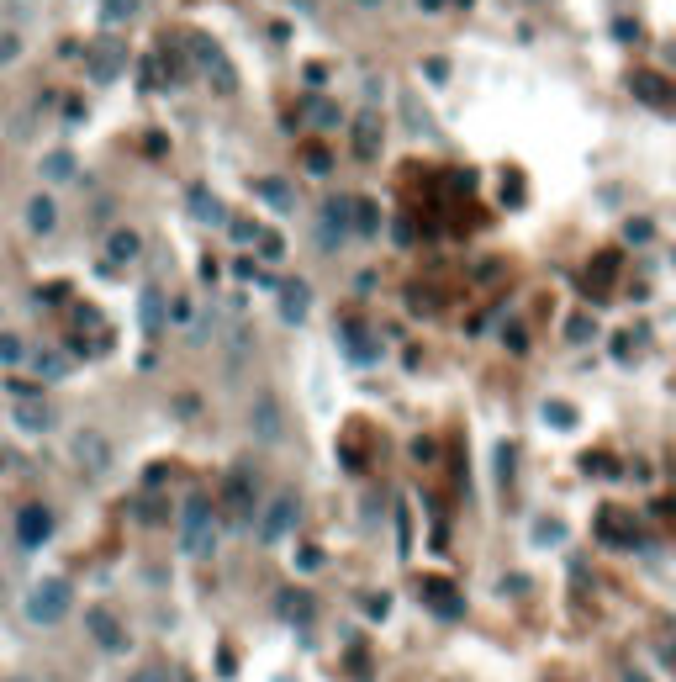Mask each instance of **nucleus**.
I'll list each match as a JSON object with an SVG mask.
<instances>
[{
	"mask_svg": "<svg viewBox=\"0 0 676 682\" xmlns=\"http://www.w3.org/2000/svg\"><path fill=\"white\" fill-rule=\"evenodd\" d=\"M217 524H222V513L212 508V497H206V492H185V503H180V550H185V556H191V561H212Z\"/></svg>",
	"mask_w": 676,
	"mask_h": 682,
	"instance_id": "1",
	"label": "nucleus"
},
{
	"mask_svg": "<svg viewBox=\"0 0 676 682\" xmlns=\"http://www.w3.org/2000/svg\"><path fill=\"white\" fill-rule=\"evenodd\" d=\"M69 603H74V587H69L64 577H37V582L27 587V598H22V614L48 630V624H59V619L69 614Z\"/></svg>",
	"mask_w": 676,
	"mask_h": 682,
	"instance_id": "2",
	"label": "nucleus"
},
{
	"mask_svg": "<svg viewBox=\"0 0 676 682\" xmlns=\"http://www.w3.org/2000/svg\"><path fill=\"white\" fill-rule=\"evenodd\" d=\"M217 513H222V524H228V529H254V524H259V487H254L249 471H233V476H228Z\"/></svg>",
	"mask_w": 676,
	"mask_h": 682,
	"instance_id": "3",
	"label": "nucleus"
},
{
	"mask_svg": "<svg viewBox=\"0 0 676 682\" xmlns=\"http://www.w3.org/2000/svg\"><path fill=\"white\" fill-rule=\"evenodd\" d=\"M296 519H302V503H296V492H275L265 508H259V524H254V534H259V545H280L286 534L296 529Z\"/></svg>",
	"mask_w": 676,
	"mask_h": 682,
	"instance_id": "4",
	"label": "nucleus"
},
{
	"mask_svg": "<svg viewBox=\"0 0 676 682\" xmlns=\"http://www.w3.org/2000/svg\"><path fill=\"white\" fill-rule=\"evenodd\" d=\"M191 53H196V64H201V75L206 80H212L217 90H222V96H233V90H238V75H233V64H228V53H222L212 38H201V32H196V38H191Z\"/></svg>",
	"mask_w": 676,
	"mask_h": 682,
	"instance_id": "5",
	"label": "nucleus"
},
{
	"mask_svg": "<svg viewBox=\"0 0 676 682\" xmlns=\"http://www.w3.org/2000/svg\"><path fill=\"white\" fill-rule=\"evenodd\" d=\"M69 455H74V466H80L85 476H106L111 471V445H106L101 429H80L69 439Z\"/></svg>",
	"mask_w": 676,
	"mask_h": 682,
	"instance_id": "6",
	"label": "nucleus"
},
{
	"mask_svg": "<svg viewBox=\"0 0 676 682\" xmlns=\"http://www.w3.org/2000/svg\"><path fill=\"white\" fill-rule=\"evenodd\" d=\"M85 630H90V640H96L101 651H111V656L133 651V635H127V624L111 614V608H90V614H85Z\"/></svg>",
	"mask_w": 676,
	"mask_h": 682,
	"instance_id": "7",
	"label": "nucleus"
},
{
	"mask_svg": "<svg viewBox=\"0 0 676 682\" xmlns=\"http://www.w3.org/2000/svg\"><path fill=\"white\" fill-rule=\"evenodd\" d=\"M53 423H59V413L48 408L43 397H22V402H11V429L16 434H53Z\"/></svg>",
	"mask_w": 676,
	"mask_h": 682,
	"instance_id": "8",
	"label": "nucleus"
},
{
	"mask_svg": "<svg viewBox=\"0 0 676 682\" xmlns=\"http://www.w3.org/2000/svg\"><path fill=\"white\" fill-rule=\"evenodd\" d=\"M249 429L259 434V445H280V439H286V418H280L275 392H259V397H254V408H249Z\"/></svg>",
	"mask_w": 676,
	"mask_h": 682,
	"instance_id": "9",
	"label": "nucleus"
},
{
	"mask_svg": "<svg viewBox=\"0 0 676 682\" xmlns=\"http://www.w3.org/2000/svg\"><path fill=\"white\" fill-rule=\"evenodd\" d=\"M16 540H22L27 550L48 545V540H53V508H43V503H27L22 513H16Z\"/></svg>",
	"mask_w": 676,
	"mask_h": 682,
	"instance_id": "10",
	"label": "nucleus"
},
{
	"mask_svg": "<svg viewBox=\"0 0 676 682\" xmlns=\"http://www.w3.org/2000/svg\"><path fill=\"white\" fill-rule=\"evenodd\" d=\"M185 212H191L201 228H228V223H233L228 207H222V196H212L206 186H191V191H185Z\"/></svg>",
	"mask_w": 676,
	"mask_h": 682,
	"instance_id": "11",
	"label": "nucleus"
},
{
	"mask_svg": "<svg viewBox=\"0 0 676 682\" xmlns=\"http://www.w3.org/2000/svg\"><path fill=\"white\" fill-rule=\"evenodd\" d=\"M338 339L349 344V360H354V365H370L375 355H381V339H375L365 323H354V318H344V323H338Z\"/></svg>",
	"mask_w": 676,
	"mask_h": 682,
	"instance_id": "12",
	"label": "nucleus"
},
{
	"mask_svg": "<svg viewBox=\"0 0 676 682\" xmlns=\"http://www.w3.org/2000/svg\"><path fill=\"white\" fill-rule=\"evenodd\" d=\"M122 64H127V53H122V43H96L90 48V80H101V85H111L122 75Z\"/></svg>",
	"mask_w": 676,
	"mask_h": 682,
	"instance_id": "13",
	"label": "nucleus"
},
{
	"mask_svg": "<svg viewBox=\"0 0 676 682\" xmlns=\"http://www.w3.org/2000/svg\"><path fill=\"white\" fill-rule=\"evenodd\" d=\"M53 228H59V201H53V196H32L27 201V233L32 238H48Z\"/></svg>",
	"mask_w": 676,
	"mask_h": 682,
	"instance_id": "14",
	"label": "nucleus"
},
{
	"mask_svg": "<svg viewBox=\"0 0 676 682\" xmlns=\"http://www.w3.org/2000/svg\"><path fill=\"white\" fill-rule=\"evenodd\" d=\"M307 312H312V286L307 281H286V286H280V318L302 323Z\"/></svg>",
	"mask_w": 676,
	"mask_h": 682,
	"instance_id": "15",
	"label": "nucleus"
},
{
	"mask_svg": "<svg viewBox=\"0 0 676 682\" xmlns=\"http://www.w3.org/2000/svg\"><path fill=\"white\" fill-rule=\"evenodd\" d=\"M143 254V238L133 228H117V233H106V265H133Z\"/></svg>",
	"mask_w": 676,
	"mask_h": 682,
	"instance_id": "16",
	"label": "nucleus"
},
{
	"mask_svg": "<svg viewBox=\"0 0 676 682\" xmlns=\"http://www.w3.org/2000/svg\"><path fill=\"white\" fill-rule=\"evenodd\" d=\"M254 196L265 201V207H275V212H296V191L286 186V180H275V175L254 180Z\"/></svg>",
	"mask_w": 676,
	"mask_h": 682,
	"instance_id": "17",
	"label": "nucleus"
},
{
	"mask_svg": "<svg viewBox=\"0 0 676 682\" xmlns=\"http://www.w3.org/2000/svg\"><path fill=\"white\" fill-rule=\"evenodd\" d=\"M354 154L360 159L381 154V122H375V112H360V122H354Z\"/></svg>",
	"mask_w": 676,
	"mask_h": 682,
	"instance_id": "18",
	"label": "nucleus"
},
{
	"mask_svg": "<svg viewBox=\"0 0 676 682\" xmlns=\"http://www.w3.org/2000/svg\"><path fill=\"white\" fill-rule=\"evenodd\" d=\"M634 96H645L650 106H671V101H676V90H671L661 75H650V69H640V75H634Z\"/></svg>",
	"mask_w": 676,
	"mask_h": 682,
	"instance_id": "19",
	"label": "nucleus"
},
{
	"mask_svg": "<svg viewBox=\"0 0 676 682\" xmlns=\"http://www.w3.org/2000/svg\"><path fill=\"white\" fill-rule=\"evenodd\" d=\"M381 233V207L370 196H354V238H375Z\"/></svg>",
	"mask_w": 676,
	"mask_h": 682,
	"instance_id": "20",
	"label": "nucleus"
},
{
	"mask_svg": "<svg viewBox=\"0 0 676 682\" xmlns=\"http://www.w3.org/2000/svg\"><path fill=\"white\" fill-rule=\"evenodd\" d=\"M138 318H143L148 334H159V328H164L169 312H164V291H159V286H148V291H143V312H138Z\"/></svg>",
	"mask_w": 676,
	"mask_h": 682,
	"instance_id": "21",
	"label": "nucleus"
},
{
	"mask_svg": "<svg viewBox=\"0 0 676 682\" xmlns=\"http://www.w3.org/2000/svg\"><path fill=\"white\" fill-rule=\"evenodd\" d=\"M143 11V0H101V22L106 27H127Z\"/></svg>",
	"mask_w": 676,
	"mask_h": 682,
	"instance_id": "22",
	"label": "nucleus"
},
{
	"mask_svg": "<svg viewBox=\"0 0 676 682\" xmlns=\"http://www.w3.org/2000/svg\"><path fill=\"white\" fill-rule=\"evenodd\" d=\"M418 587H423V598H434L439 614H455V603H460V598H455V587H449L444 577H423Z\"/></svg>",
	"mask_w": 676,
	"mask_h": 682,
	"instance_id": "23",
	"label": "nucleus"
},
{
	"mask_svg": "<svg viewBox=\"0 0 676 682\" xmlns=\"http://www.w3.org/2000/svg\"><path fill=\"white\" fill-rule=\"evenodd\" d=\"M74 175H80V164H74V154H48L43 159V180H74Z\"/></svg>",
	"mask_w": 676,
	"mask_h": 682,
	"instance_id": "24",
	"label": "nucleus"
},
{
	"mask_svg": "<svg viewBox=\"0 0 676 682\" xmlns=\"http://www.w3.org/2000/svg\"><path fill=\"white\" fill-rule=\"evenodd\" d=\"M22 360H32V349L16 334H0V365H22Z\"/></svg>",
	"mask_w": 676,
	"mask_h": 682,
	"instance_id": "25",
	"label": "nucleus"
},
{
	"mask_svg": "<svg viewBox=\"0 0 676 682\" xmlns=\"http://www.w3.org/2000/svg\"><path fill=\"white\" fill-rule=\"evenodd\" d=\"M307 117H312L317 127H338V106L323 101V96H312V101H307Z\"/></svg>",
	"mask_w": 676,
	"mask_h": 682,
	"instance_id": "26",
	"label": "nucleus"
},
{
	"mask_svg": "<svg viewBox=\"0 0 676 682\" xmlns=\"http://www.w3.org/2000/svg\"><path fill=\"white\" fill-rule=\"evenodd\" d=\"M32 365L37 376H64V355H53V349H32Z\"/></svg>",
	"mask_w": 676,
	"mask_h": 682,
	"instance_id": "27",
	"label": "nucleus"
},
{
	"mask_svg": "<svg viewBox=\"0 0 676 682\" xmlns=\"http://www.w3.org/2000/svg\"><path fill=\"white\" fill-rule=\"evenodd\" d=\"M228 233L238 238V244H259V233H265V228H259V223H249V217H233V223H228Z\"/></svg>",
	"mask_w": 676,
	"mask_h": 682,
	"instance_id": "28",
	"label": "nucleus"
},
{
	"mask_svg": "<svg viewBox=\"0 0 676 682\" xmlns=\"http://www.w3.org/2000/svg\"><path fill=\"white\" fill-rule=\"evenodd\" d=\"M296 566H302V571H323V550H317V545H302V550H296Z\"/></svg>",
	"mask_w": 676,
	"mask_h": 682,
	"instance_id": "29",
	"label": "nucleus"
},
{
	"mask_svg": "<svg viewBox=\"0 0 676 682\" xmlns=\"http://www.w3.org/2000/svg\"><path fill=\"white\" fill-rule=\"evenodd\" d=\"M544 418H550V423H560V429H566V423H576V413L566 408V402H544Z\"/></svg>",
	"mask_w": 676,
	"mask_h": 682,
	"instance_id": "30",
	"label": "nucleus"
},
{
	"mask_svg": "<svg viewBox=\"0 0 676 682\" xmlns=\"http://www.w3.org/2000/svg\"><path fill=\"white\" fill-rule=\"evenodd\" d=\"M6 392H11V402H22V397H43V386L37 381H11Z\"/></svg>",
	"mask_w": 676,
	"mask_h": 682,
	"instance_id": "31",
	"label": "nucleus"
},
{
	"mask_svg": "<svg viewBox=\"0 0 676 682\" xmlns=\"http://www.w3.org/2000/svg\"><path fill=\"white\" fill-rule=\"evenodd\" d=\"M169 318H175V323H191V318H196V302H191V297H175V307H169Z\"/></svg>",
	"mask_w": 676,
	"mask_h": 682,
	"instance_id": "32",
	"label": "nucleus"
},
{
	"mask_svg": "<svg viewBox=\"0 0 676 682\" xmlns=\"http://www.w3.org/2000/svg\"><path fill=\"white\" fill-rule=\"evenodd\" d=\"M280 603H286V614H291V619H307V603H312V598H302V593H286Z\"/></svg>",
	"mask_w": 676,
	"mask_h": 682,
	"instance_id": "33",
	"label": "nucleus"
},
{
	"mask_svg": "<svg viewBox=\"0 0 676 682\" xmlns=\"http://www.w3.org/2000/svg\"><path fill=\"white\" fill-rule=\"evenodd\" d=\"M259 249H265V260H280V254H286V244H280L275 233H259Z\"/></svg>",
	"mask_w": 676,
	"mask_h": 682,
	"instance_id": "34",
	"label": "nucleus"
},
{
	"mask_svg": "<svg viewBox=\"0 0 676 682\" xmlns=\"http://www.w3.org/2000/svg\"><path fill=\"white\" fill-rule=\"evenodd\" d=\"M16 53H22V38H11V32H6V38H0V64H11Z\"/></svg>",
	"mask_w": 676,
	"mask_h": 682,
	"instance_id": "35",
	"label": "nucleus"
},
{
	"mask_svg": "<svg viewBox=\"0 0 676 682\" xmlns=\"http://www.w3.org/2000/svg\"><path fill=\"white\" fill-rule=\"evenodd\" d=\"M133 682H175V677H169V672H159V667H148V672H138Z\"/></svg>",
	"mask_w": 676,
	"mask_h": 682,
	"instance_id": "36",
	"label": "nucleus"
},
{
	"mask_svg": "<svg viewBox=\"0 0 676 682\" xmlns=\"http://www.w3.org/2000/svg\"><path fill=\"white\" fill-rule=\"evenodd\" d=\"M360 6H365V11H375V6H386V0H360Z\"/></svg>",
	"mask_w": 676,
	"mask_h": 682,
	"instance_id": "37",
	"label": "nucleus"
},
{
	"mask_svg": "<svg viewBox=\"0 0 676 682\" xmlns=\"http://www.w3.org/2000/svg\"><path fill=\"white\" fill-rule=\"evenodd\" d=\"M418 6H428V11H434V6H439V0H418Z\"/></svg>",
	"mask_w": 676,
	"mask_h": 682,
	"instance_id": "38",
	"label": "nucleus"
}]
</instances>
